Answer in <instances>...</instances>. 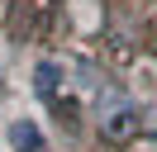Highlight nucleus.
<instances>
[{"label": "nucleus", "mask_w": 157, "mask_h": 152, "mask_svg": "<svg viewBox=\"0 0 157 152\" xmlns=\"http://www.w3.org/2000/svg\"><path fill=\"white\" fill-rule=\"evenodd\" d=\"M10 147L14 152H48V138L33 119H14L10 124Z\"/></svg>", "instance_id": "f257e3e1"}, {"label": "nucleus", "mask_w": 157, "mask_h": 152, "mask_svg": "<svg viewBox=\"0 0 157 152\" xmlns=\"http://www.w3.org/2000/svg\"><path fill=\"white\" fill-rule=\"evenodd\" d=\"M138 124H143V119H138V109H133V104H119L114 114H105V133H109V138H128Z\"/></svg>", "instance_id": "f03ea898"}, {"label": "nucleus", "mask_w": 157, "mask_h": 152, "mask_svg": "<svg viewBox=\"0 0 157 152\" xmlns=\"http://www.w3.org/2000/svg\"><path fill=\"white\" fill-rule=\"evenodd\" d=\"M57 86H62V66L57 62H38V66H33V90H38L43 100H52Z\"/></svg>", "instance_id": "7ed1b4c3"}]
</instances>
